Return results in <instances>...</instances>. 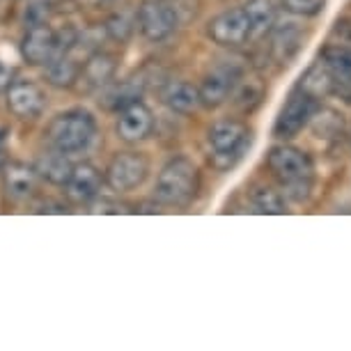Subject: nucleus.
Segmentation results:
<instances>
[{"label":"nucleus","mask_w":351,"mask_h":351,"mask_svg":"<svg viewBox=\"0 0 351 351\" xmlns=\"http://www.w3.org/2000/svg\"><path fill=\"white\" fill-rule=\"evenodd\" d=\"M267 165L291 200H308L310 193H313L315 163L306 152L294 147V145H276V147L269 149Z\"/></svg>","instance_id":"nucleus-1"},{"label":"nucleus","mask_w":351,"mask_h":351,"mask_svg":"<svg viewBox=\"0 0 351 351\" xmlns=\"http://www.w3.org/2000/svg\"><path fill=\"white\" fill-rule=\"evenodd\" d=\"M200 170L186 156H175L163 165L156 177L154 197L168 207H186L200 191Z\"/></svg>","instance_id":"nucleus-2"},{"label":"nucleus","mask_w":351,"mask_h":351,"mask_svg":"<svg viewBox=\"0 0 351 351\" xmlns=\"http://www.w3.org/2000/svg\"><path fill=\"white\" fill-rule=\"evenodd\" d=\"M207 143L211 147V165L221 172H228L237 168L246 152L253 145V134L241 120H218L214 127L209 129Z\"/></svg>","instance_id":"nucleus-3"},{"label":"nucleus","mask_w":351,"mask_h":351,"mask_svg":"<svg viewBox=\"0 0 351 351\" xmlns=\"http://www.w3.org/2000/svg\"><path fill=\"white\" fill-rule=\"evenodd\" d=\"M97 136V120L92 112L83 108H74L67 112H60L53 117L46 138H49L51 147L62 152V154H76V152L88 149Z\"/></svg>","instance_id":"nucleus-4"},{"label":"nucleus","mask_w":351,"mask_h":351,"mask_svg":"<svg viewBox=\"0 0 351 351\" xmlns=\"http://www.w3.org/2000/svg\"><path fill=\"white\" fill-rule=\"evenodd\" d=\"M317 108H319V99L303 92L301 88H294L289 92L287 101L282 104L280 112H278L274 124V136L280 138V141L296 138L310 124Z\"/></svg>","instance_id":"nucleus-5"},{"label":"nucleus","mask_w":351,"mask_h":351,"mask_svg":"<svg viewBox=\"0 0 351 351\" xmlns=\"http://www.w3.org/2000/svg\"><path fill=\"white\" fill-rule=\"evenodd\" d=\"M149 175V158L143 152H120L110 158L104 182L115 193H129L143 186Z\"/></svg>","instance_id":"nucleus-6"},{"label":"nucleus","mask_w":351,"mask_h":351,"mask_svg":"<svg viewBox=\"0 0 351 351\" xmlns=\"http://www.w3.org/2000/svg\"><path fill=\"white\" fill-rule=\"evenodd\" d=\"M21 56L32 67H46L53 58L62 56L60 32L51 28L46 21L28 25L21 39Z\"/></svg>","instance_id":"nucleus-7"},{"label":"nucleus","mask_w":351,"mask_h":351,"mask_svg":"<svg viewBox=\"0 0 351 351\" xmlns=\"http://www.w3.org/2000/svg\"><path fill=\"white\" fill-rule=\"evenodd\" d=\"M138 28H141L143 37L149 42H163L180 25V16L172 10V5L163 3V0H145L138 8Z\"/></svg>","instance_id":"nucleus-8"},{"label":"nucleus","mask_w":351,"mask_h":351,"mask_svg":"<svg viewBox=\"0 0 351 351\" xmlns=\"http://www.w3.org/2000/svg\"><path fill=\"white\" fill-rule=\"evenodd\" d=\"M207 35L214 44L228 46V49L246 44L250 39V23L243 8L225 10L218 16L211 19L207 25Z\"/></svg>","instance_id":"nucleus-9"},{"label":"nucleus","mask_w":351,"mask_h":351,"mask_svg":"<svg viewBox=\"0 0 351 351\" xmlns=\"http://www.w3.org/2000/svg\"><path fill=\"white\" fill-rule=\"evenodd\" d=\"M241 81V69L237 64H218L204 76L200 83V101L207 108H218L223 106L234 92L237 83Z\"/></svg>","instance_id":"nucleus-10"},{"label":"nucleus","mask_w":351,"mask_h":351,"mask_svg":"<svg viewBox=\"0 0 351 351\" xmlns=\"http://www.w3.org/2000/svg\"><path fill=\"white\" fill-rule=\"evenodd\" d=\"M152 129H154V115H152V110L141 99L117 110L115 131H117V136H120V141L131 143V145L141 143L152 134Z\"/></svg>","instance_id":"nucleus-11"},{"label":"nucleus","mask_w":351,"mask_h":351,"mask_svg":"<svg viewBox=\"0 0 351 351\" xmlns=\"http://www.w3.org/2000/svg\"><path fill=\"white\" fill-rule=\"evenodd\" d=\"M104 186V175L97 165L78 163L71 168L69 180L64 182V195L74 204H90L95 202Z\"/></svg>","instance_id":"nucleus-12"},{"label":"nucleus","mask_w":351,"mask_h":351,"mask_svg":"<svg viewBox=\"0 0 351 351\" xmlns=\"http://www.w3.org/2000/svg\"><path fill=\"white\" fill-rule=\"evenodd\" d=\"M8 108L21 120H35L46 108V95L37 83L14 81L8 90Z\"/></svg>","instance_id":"nucleus-13"},{"label":"nucleus","mask_w":351,"mask_h":351,"mask_svg":"<svg viewBox=\"0 0 351 351\" xmlns=\"http://www.w3.org/2000/svg\"><path fill=\"white\" fill-rule=\"evenodd\" d=\"M115 71H117V58L112 56V53L95 51L92 56H88V60L83 62L76 85L83 92H97L112 83Z\"/></svg>","instance_id":"nucleus-14"},{"label":"nucleus","mask_w":351,"mask_h":351,"mask_svg":"<svg viewBox=\"0 0 351 351\" xmlns=\"http://www.w3.org/2000/svg\"><path fill=\"white\" fill-rule=\"evenodd\" d=\"M269 35H271V44H269L271 56H274V60L278 64H285V67H287V64L301 53L303 46H306L303 44L306 42V32L294 21H285V23L276 21Z\"/></svg>","instance_id":"nucleus-15"},{"label":"nucleus","mask_w":351,"mask_h":351,"mask_svg":"<svg viewBox=\"0 0 351 351\" xmlns=\"http://www.w3.org/2000/svg\"><path fill=\"white\" fill-rule=\"evenodd\" d=\"M37 170L35 165H28L23 161H8L3 170V184L5 193L12 202H25L35 195L37 191Z\"/></svg>","instance_id":"nucleus-16"},{"label":"nucleus","mask_w":351,"mask_h":351,"mask_svg":"<svg viewBox=\"0 0 351 351\" xmlns=\"http://www.w3.org/2000/svg\"><path fill=\"white\" fill-rule=\"evenodd\" d=\"M319 60L333 76V95L351 99V46L328 44L319 53Z\"/></svg>","instance_id":"nucleus-17"},{"label":"nucleus","mask_w":351,"mask_h":351,"mask_svg":"<svg viewBox=\"0 0 351 351\" xmlns=\"http://www.w3.org/2000/svg\"><path fill=\"white\" fill-rule=\"evenodd\" d=\"M163 104L168 106L172 112H180V115H191L202 106L200 101V90L197 85L189 81H172L163 88Z\"/></svg>","instance_id":"nucleus-18"},{"label":"nucleus","mask_w":351,"mask_h":351,"mask_svg":"<svg viewBox=\"0 0 351 351\" xmlns=\"http://www.w3.org/2000/svg\"><path fill=\"white\" fill-rule=\"evenodd\" d=\"M243 12L250 23V39L267 37L278 21V8L274 0H246Z\"/></svg>","instance_id":"nucleus-19"},{"label":"nucleus","mask_w":351,"mask_h":351,"mask_svg":"<svg viewBox=\"0 0 351 351\" xmlns=\"http://www.w3.org/2000/svg\"><path fill=\"white\" fill-rule=\"evenodd\" d=\"M71 168H74V165L69 163L67 154H62V152H58V149L49 152V154H42L35 163L37 175L49 184H56V186H64V182H67L71 175Z\"/></svg>","instance_id":"nucleus-20"},{"label":"nucleus","mask_w":351,"mask_h":351,"mask_svg":"<svg viewBox=\"0 0 351 351\" xmlns=\"http://www.w3.org/2000/svg\"><path fill=\"white\" fill-rule=\"evenodd\" d=\"M296 88H301L303 92L313 95L315 99H324V97L333 95V76H330V71L326 69V64L322 60H315L301 74Z\"/></svg>","instance_id":"nucleus-21"},{"label":"nucleus","mask_w":351,"mask_h":351,"mask_svg":"<svg viewBox=\"0 0 351 351\" xmlns=\"http://www.w3.org/2000/svg\"><path fill=\"white\" fill-rule=\"evenodd\" d=\"M46 67H49L46 74H49L51 85H56V88H74L78 81V74H81L83 62H78L69 51V53H62V56L53 58Z\"/></svg>","instance_id":"nucleus-22"},{"label":"nucleus","mask_w":351,"mask_h":351,"mask_svg":"<svg viewBox=\"0 0 351 351\" xmlns=\"http://www.w3.org/2000/svg\"><path fill=\"white\" fill-rule=\"evenodd\" d=\"M250 204L255 207L257 214H267V216L287 214V202H285V197L278 193L276 189L264 186V184L250 189Z\"/></svg>","instance_id":"nucleus-23"},{"label":"nucleus","mask_w":351,"mask_h":351,"mask_svg":"<svg viewBox=\"0 0 351 351\" xmlns=\"http://www.w3.org/2000/svg\"><path fill=\"white\" fill-rule=\"evenodd\" d=\"M262 97H264V90L260 83H246V81H239L237 83L234 92H232V101L239 108L241 112H253L257 106L262 104Z\"/></svg>","instance_id":"nucleus-24"},{"label":"nucleus","mask_w":351,"mask_h":351,"mask_svg":"<svg viewBox=\"0 0 351 351\" xmlns=\"http://www.w3.org/2000/svg\"><path fill=\"white\" fill-rule=\"evenodd\" d=\"M313 124L317 138H337L342 136V115H337L333 110H324L322 106L317 108V112L313 115Z\"/></svg>","instance_id":"nucleus-25"},{"label":"nucleus","mask_w":351,"mask_h":351,"mask_svg":"<svg viewBox=\"0 0 351 351\" xmlns=\"http://www.w3.org/2000/svg\"><path fill=\"white\" fill-rule=\"evenodd\" d=\"M138 25V14H131V12H117L108 19L106 23V30L108 35L115 39V42H127V39L134 35Z\"/></svg>","instance_id":"nucleus-26"},{"label":"nucleus","mask_w":351,"mask_h":351,"mask_svg":"<svg viewBox=\"0 0 351 351\" xmlns=\"http://www.w3.org/2000/svg\"><path fill=\"white\" fill-rule=\"evenodd\" d=\"M106 88H108V85H106ZM104 101H106L108 108L120 110L127 104L138 101V92H136V88L131 83H115V85H110V88L106 90V99H104Z\"/></svg>","instance_id":"nucleus-27"},{"label":"nucleus","mask_w":351,"mask_h":351,"mask_svg":"<svg viewBox=\"0 0 351 351\" xmlns=\"http://www.w3.org/2000/svg\"><path fill=\"white\" fill-rule=\"evenodd\" d=\"M280 5L294 16H317L326 8V0H280Z\"/></svg>","instance_id":"nucleus-28"},{"label":"nucleus","mask_w":351,"mask_h":351,"mask_svg":"<svg viewBox=\"0 0 351 351\" xmlns=\"http://www.w3.org/2000/svg\"><path fill=\"white\" fill-rule=\"evenodd\" d=\"M12 83H14V67L0 60V92L8 90Z\"/></svg>","instance_id":"nucleus-29"},{"label":"nucleus","mask_w":351,"mask_h":351,"mask_svg":"<svg viewBox=\"0 0 351 351\" xmlns=\"http://www.w3.org/2000/svg\"><path fill=\"white\" fill-rule=\"evenodd\" d=\"M8 149L3 147V145H0V175H3V170H5V165H8Z\"/></svg>","instance_id":"nucleus-30"},{"label":"nucleus","mask_w":351,"mask_h":351,"mask_svg":"<svg viewBox=\"0 0 351 351\" xmlns=\"http://www.w3.org/2000/svg\"><path fill=\"white\" fill-rule=\"evenodd\" d=\"M5 138V127H0V141Z\"/></svg>","instance_id":"nucleus-31"}]
</instances>
